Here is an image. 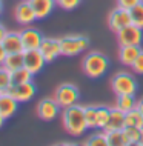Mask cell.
<instances>
[{
	"instance_id": "1",
	"label": "cell",
	"mask_w": 143,
	"mask_h": 146,
	"mask_svg": "<svg viewBox=\"0 0 143 146\" xmlns=\"http://www.w3.org/2000/svg\"><path fill=\"white\" fill-rule=\"evenodd\" d=\"M63 126L69 135H82L88 129V123L85 118V106H80L77 103L63 109Z\"/></svg>"
},
{
	"instance_id": "2",
	"label": "cell",
	"mask_w": 143,
	"mask_h": 146,
	"mask_svg": "<svg viewBox=\"0 0 143 146\" xmlns=\"http://www.w3.org/2000/svg\"><path fill=\"white\" fill-rule=\"evenodd\" d=\"M108 66H109L108 57L103 52H98V51H91V52H88L82 62L83 72H85V76H88L91 78L102 77L108 71Z\"/></svg>"
},
{
	"instance_id": "3",
	"label": "cell",
	"mask_w": 143,
	"mask_h": 146,
	"mask_svg": "<svg viewBox=\"0 0 143 146\" xmlns=\"http://www.w3.org/2000/svg\"><path fill=\"white\" fill-rule=\"evenodd\" d=\"M60 46L62 56L72 57L89 48V38L86 35H66L60 38Z\"/></svg>"
},
{
	"instance_id": "4",
	"label": "cell",
	"mask_w": 143,
	"mask_h": 146,
	"mask_svg": "<svg viewBox=\"0 0 143 146\" xmlns=\"http://www.w3.org/2000/svg\"><path fill=\"white\" fill-rule=\"evenodd\" d=\"M111 88L116 92V96H123V94H134L137 92V80L132 74L129 72H117L111 80Z\"/></svg>"
},
{
	"instance_id": "5",
	"label": "cell",
	"mask_w": 143,
	"mask_h": 146,
	"mask_svg": "<svg viewBox=\"0 0 143 146\" xmlns=\"http://www.w3.org/2000/svg\"><path fill=\"white\" fill-rule=\"evenodd\" d=\"M78 97H80V92H78V88L72 83H63L60 85L54 92V98L59 103L60 108H69L72 105H77Z\"/></svg>"
},
{
	"instance_id": "6",
	"label": "cell",
	"mask_w": 143,
	"mask_h": 146,
	"mask_svg": "<svg viewBox=\"0 0 143 146\" xmlns=\"http://www.w3.org/2000/svg\"><path fill=\"white\" fill-rule=\"evenodd\" d=\"M117 40L120 46H140L143 40V33L142 28H138L136 25H128L123 29L117 31Z\"/></svg>"
},
{
	"instance_id": "7",
	"label": "cell",
	"mask_w": 143,
	"mask_h": 146,
	"mask_svg": "<svg viewBox=\"0 0 143 146\" xmlns=\"http://www.w3.org/2000/svg\"><path fill=\"white\" fill-rule=\"evenodd\" d=\"M131 23H132V20H131V11L125 9V8H120V6H117L116 9L111 11V14L108 17V25H109L111 31H114V33L123 29L125 26L131 25Z\"/></svg>"
},
{
	"instance_id": "8",
	"label": "cell",
	"mask_w": 143,
	"mask_h": 146,
	"mask_svg": "<svg viewBox=\"0 0 143 146\" xmlns=\"http://www.w3.org/2000/svg\"><path fill=\"white\" fill-rule=\"evenodd\" d=\"M14 17H15V20H17V23H20V25H23V26L31 25L34 20H37L35 13H34V8H33V5H31L29 0H22V2L15 6Z\"/></svg>"
},
{
	"instance_id": "9",
	"label": "cell",
	"mask_w": 143,
	"mask_h": 146,
	"mask_svg": "<svg viewBox=\"0 0 143 146\" xmlns=\"http://www.w3.org/2000/svg\"><path fill=\"white\" fill-rule=\"evenodd\" d=\"M40 52L43 54L46 63L54 62L59 56H62V46H60V38H53V37H48L43 38L42 45H40Z\"/></svg>"
},
{
	"instance_id": "10",
	"label": "cell",
	"mask_w": 143,
	"mask_h": 146,
	"mask_svg": "<svg viewBox=\"0 0 143 146\" xmlns=\"http://www.w3.org/2000/svg\"><path fill=\"white\" fill-rule=\"evenodd\" d=\"M8 92H9L11 96H13L15 100L20 103V102L31 100V98L35 96V92H37V88H35V85L33 83V80H31V82H26V83L13 85Z\"/></svg>"
},
{
	"instance_id": "11",
	"label": "cell",
	"mask_w": 143,
	"mask_h": 146,
	"mask_svg": "<svg viewBox=\"0 0 143 146\" xmlns=\"http://www.w3.org/2000/svg\"><path fill=\"white\" fill-rule=\"evenodd\" d=\"M60 106L55 102V98H43L37 105V115L45 121H51L57 117Z\"/></svg>"
},
{
	"instance_id": "12",
	"label": "cell",
	"mask_w": 143,
	"mask_h": 146,
	"mask_svg": "<svg viewBox=\"0 0 143 146\" xmlns=\"http://www.w3.org/2000/svg\"><path fill=\"white\" fill-rule=\"evenodd\" d=\"M45 57L40 52V49H28L25 51V68L29 69L33 74L40 72L45 66Z\"/></svg>"
},
{
	"instance_id": "13",
	"label": "cell",
	"mask_w": 143,
	"mask_h": 146,
	"mask_svg": "<svg viewBox=\"0 0 143 146\" xmlns=\"http://www.w3.org/2000/svg\"><path fill=\"white\" fill-rule=\"evenodd\" d=\"M22 35V43H23V49H39L43 42L42 34L34 28H25L23 31H20Z\"/></svg>"
},
{
	"instance_id": "14",
	"label": "cell",
	"mask_w": 143,
	"mask_h": 146,
	"mask_svg": "<svg viewBox=\"0 0 143 146\" xmlns=\"http://www.w3.org/2000/svg\"><path fill=\"white\" fill-rule=\"evenodd\" d=\"M125 128V112L117 109L116 106L111 108L109 112V118L106 121V126L103 128V131H117V129H123Z\"/></svg>"
},
{
	"instance_id": "15",
	"label": "cell",
	"mask_w": 143,
	"mask_h": 146,
	"mask_svg": "<svg viewBox=\"0 0 143 146\" xmlns=\"http://www.w3.org/2000/svg\"><path fill=\"white\" fill-rule=\"evenodd\" d=\"M17 105H19V102L9 92H3L2 97H0V114L5 118L13 117L17 112Z\"/></svg>"
},
{
	"instance_id": "16",
	"label": "cell",
	"mask_w": 143,
	"mask_h": 146,
	"mask_svg": "<svg viewBox=\"0 0 143 146\" xmlns=\"http://www.w3.org/2000/svg\"><path fill=\"white\" fill-rule=\"evenodd\" d=\"M31 5L34 8V13L37 20H42V19H46L48 15L53 13L54 6L57 5L55 0H29Z\"/></svg>"
},
{
	"instance_id": "17",
	"label": "cell",
	"mask_w": 143,
	"mask_h": 146,
	"mask_svg": "<svg viewBox=\"0 0 143 146\" xmlns=\"http://www.w3.org/2000/svg\"><path fill=\"white\" fill-rule=\"evenodd\" d=\"M3 46H5L6 52H22L23 49V43H22V35L20 33H15V31H8L6 37L3 38Z\"/></svg>"
},
{
	"instance_id": "18",
	"label": "cell",
	"mask_w": 143,
	"mask_h": 146,
	"mask_svg": "<svg viewBox=\"0 0 143 146\" xmlns=\"http://www.w3.org/2000/svg\"><path fill=\"white\" fill-rule=\"evenodd\" d=\"M142 52L140 46H120L118 51V58L125 66H132V63L136 62L138 54Z\"/></svg>"
},
{
	"instance_id": "19",
	"label": "cell",
	"mask_w": 143,
	"mask_h": 146,
	"mask_svg": "<svg viewBox=\"0 0 143 146\" xmlns=\"http://www.w3.org/2000/svg\"><path fill=\"white\" fill-rule=\"evenodd\" d=\"M3 66L6 69H9L11 72L19 68H23L25 66V51L22 52H9L6 54V58L3 62Z\"/></svg>"
},
{
	"instance_id": "20",
	"label": "cell",
	"mask_w": 143,
	"mask_h": 146,
	"mask_svg": "<svg viewBox=\"0 0 143 146\" xmlns=\"http://www.w3.org/2000/svg\"><path fill=\"white\" fill-rule=\"evenodd\" d=\"M136 105H137V100L134 98V96H131V94H123V96H117L116 105L114 106L126 114V112L132 111V109H136Z\"/></svg>"
},
{
	"instance_id": "21",
	"label": "cell",
	"mask_w": 143,
	"mask_h": 146,
	"mask_svg": "<svg viewBox=\"0 0 143 146\" xmlns=\"http://www.w3.org/2000/svg\"><path fill=\"white\" fill-rule=\"evenodd\" d=\"M140 129L142 128H136V126H125L122 129L126 145H138V141H140Z\"/></svg>"
},
{
	"instance_id": "22",
	"label": "cell",
	"mask_w": 143,
	"mask_h": 146,
	"mask_svg": "<svg viewBox=\"0 0 143 146\" xmlns=\"http://www.w3.org/2000/svg\"><path fill=\"white\" fill-rule=\"evenodd\" d=\"M13 85H20V83H26V82H31L33 80V76L34 74L31 72L29 69H26L25 66L23 68H19L13 71Z\"/></svg>"
},
{
	"instance_id": "23",
	"label": "cell",
	"mask_w": 143,
	"mask_h": 146,
	"mask_svg": "<svg viewBox=\"0 0 143 146\" xmlns=\"http://www.w3.org/2000/svg\"><path fill=\"white\" fill-rule=\"evenodd\" d=\"M13 86V74L3 65H0V92H8Z\"/></svg>"
},
{
	"instance_id": "24",
	"label": "cell",
	"mask_w": 143,
	"mask_h": 146,
	"mask_svg": "<svg viewBox=\"0 0 143 146\" xmlns=\"http://www.w3.org/2000/svg\"><path fill=\"white\" fill-rule=\"evenodd\" d=\"M125 126H136V128H143V115L140 111L132 109V111L125 114Z\"/></svg>"
},
{
	"instance_id": "25",
	"label": "cell",
	"mask_w": 143,
	"mask_h": 146,
	"mask_svg": "<svg viewBox=\"0 0 143 146\" xmlns=\"http://www.w3.org/2000/svg\"><path fill=\"white\" fill-rule=\"evenodd\" d=\"M106 139H108V145L109 146H126V141H125V137H123L122 129H117V131H108L106 132Z\"/></svg>"
},
{
	"instance_id": "26",
	"label": "cell",
	"mask_w": 143,
	"mask_h": 146,
	"mask_svg": "<svg viewBox=\"0 0 143 146\" xmlns=\"http://www.w3.org/2000/svg\"><path fill=\"white\" fill-rule=\"evenodd\" d=\"M131 20H132V25L143 29V2H140L131 9Z\"/></svg>"
},
{
	"instance_id": "27",
	"label": "cell",
	"mask_w": 143,
	"mask_h": 146,
	"mask_svg": "<svg viewBox=\"0 0 143 146\" xmlns=\"http://www.w3.org/2000/svg\"><path fill=\"white\" fill-rule=\"evenodd\" d=\"M85 118L86 123H88V128H97V106H85Z\"/></svg>"
},
{
	"instance_id": "28",
	"label": "cell",
	"mask_w": 143,
	"mask_h": 146,
	"mask_svg": "<svg viewBox=\"0 0 143 146\" xmlns=\"http://www.w3.org/2000/svg\"><path fill=\"white\" fill-rule=\"evenodd\" d=\"M109 112H111V108H108V106H97V128L103 129L106 126Z\"/></svg>"
},
{
	"instance_id": "29",
	"label": "cell",
	"mask_w": 143,
	"mask_h": 146,
	"mask_svg": "<svg viewBox=\"0 0 143 146\" xmlns=\"http://www.w3.org/2000/svg\"><path fill=\"white\" fill-rule=\"evenodd\" d=\"M85 145H89V146H106L108 145L106 132L102 129V132H97V134H94V135H91V139L86 140Z\"/></svg>"
},
{
	"instance_id": "30",
	"label": "cell",
	"mask_w": 143,
	"mask_h": 146,
	"mask_svg": "<svg viewBox=\"0 0 143 146\" xmlns=\"http://www.w3.org/2000/svg\"><path fill=\"white\" fill-rule=\"evenodd\" d=\"M82 0H55L57 6H60L62 9H66V11H71V9H75L78 5H80Z\"/></svg>"
},
{
	"instance_id": "31",
	"label": "cell",
	"mask_w": 143,
	"mask_h": 146,
	"mask_svg": "<svg viewBox=\"0 0 143 146\" xmlns=\"http://www.w3.org/2000/svg\"><path fill=\"white\" fill-rule=\"evenodd\" d=\"M131 68H132V71L136 74H138V76H142V74H143V51L138 54V57L136 58V62L132 63Z\"/></svg>"
},
{
	"instance_id": "32",
	"label": "cell",
	"mask_w": 143,
	"mask_h": 146,
	"mask_svg": "<svg viewBox=\"0 0 143 146\" xmlns=\"http://www.w3.org/2000/svg\"><path fill=\"white\" fill-rule=\"evenodd\" d=\"M116 2H117V6L125 8V9H129L131 11L136 5H138L142 0H116Z\"/></svg>"
},
{
	"instance_id": "33",
	"label": "cell",
	"mask_w": 143,
	"mask_h": 146,
	"mask_svg": "<svg viewBox=\"0 0 143 146\" xmlns=\"http://www.w3.org/2000/svg\"><path fill=\"white\" fill-rule=\"evenodd\" d=\"M6 49H5V46H3V43L0 42V65H3V62H5V58H6Z\"/></svg>"
},
{
	"instance_id": "34",
	"label": "cell",
	"mask_w": 143,
	"mask_h": 146,
	"mask_svg": "<svg viewBox=\"0 0 143 146\" xmlns=\"http://www.w3.org/2000/svg\"><path fill=\"white\" fill-rule=\"evenodd\" d=\"M6 34H8V29L2 25V23H0V42H3V38L6 37Z\"/></svg>"
},
{
	"instance_id": "35",
	"label": "cell",
	"mask_w": 143,
	"mask_h": 146,
	"mask_svg": "<svg viewBox=\"0 0 143 146\" xmlns=\"http://www.w3.org/2000/svg\"><path fill=\"white\" fill-rule=\"evenodd\" d=\"M136 109H137V111H140V114L143 115V98H142V100H137Z\"/></svg>"
},
{
	"instance_id": "36",
	"label": "cell",
	"mask_w": 143,
	"mask_h": 146,
	"mask_svg": "<svg viewBox=\"0 0 143 146\" xmlns=\"http://www.w3.org/2000/svg\"><path fill=\"white\" fill-rule=\"evenodd\" d=\"M5 120H6V118H5V117H3V115H2V114H0V128H2V126H3V125H5Z\"/></svg>"
},
{
	"instance_id": "37",
	"label": "cell",
	"mask_w": 143,
	"mask_h": 146,
	"mask_svg": "<svg viewBox=\"0 0 143 146\" xmlns=\"http://www.w3.org/2000/svg\"><path fill=\"white\" fill-rule=\"evenodd\" d=\"M138 145L143 146V128L140 129V141H138Z\"/></svg>"
},
{
	"instance_id": "38",
	"label": "cell",
	"mask_w": 143,
	"mask_h": 146,
	"mask_svg": "<svg viewBox=\"0 0 143 146\" xmlns=\"http://www.w3.org/2000/svg\"><path fill=\"white\" fill-rule=\"evenodd\" d=\"M2 9H3V3H2V0H0V14H2Z\"/></svg>"
},
{
	"instance_id": "39",
	"label": "cell",
	"mask_w": 143,
	"mask_h": 146,
	"mask_svg": "<svg viewBox=\"0 0 143 146\" xmlns=\"http://www.w3.org/2000/svg\"><path fill=\"white\" fill-rule=\"evenodd\" d=\"M2 94H3V92H0V97H2Z\"/></svg>"
},
{
	"instance_id": "40",
	"label": "cell",
	"mask_w": 143,
	"mask_h": 146,
	"mask_svg": "<svg viewBox=\"0 0 143 146\" xmlns=\"http://www.w3.org/2000/svg\"><path fill=\"white\" fill-rule=\"evenodd\" d=\"M142 2H143V0H142Z\"/></svg>"
}]
</instances>
